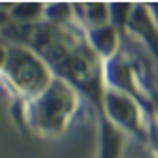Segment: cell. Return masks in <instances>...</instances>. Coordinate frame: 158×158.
Masks as SVG:
<instances>
[{"label":"cell","mask_w":158,"mask_h":158,"mask_svg":"<svg viewBox=\"0 0 158 158\" xmlns=\"http://www.w3.org/2000/svg\"><path fill=\"white\" fill-rule=\"evenodd\" d=\"M22 39H15L39 53L58 79L66 81L79 92L81 101L94 109L96 122L107 120L103 113L105 98V69L103 60L92 52L77 28H60L47 22L17 30Z\"/></svg>","instance_id":"1"},{"label":"cell","mask_w":158,"mask_h":158,"mask_svg":"<svg viewBox=\"0 0 158 158\" xmlns=\"http://www.w3.org/2000/svg\"><path fill=\"white\" fill-rule=\"evenodd\" d=\"M81 107L79 92L62 79H53L52 85L26 103H13L15 122L39 139H60L69 131L73 118Z\"/></svg>","instance_id":"2"},{"label":"cell","mask_w":158,"mask_h":158,"mask_svg":"<svg viewBox=\"0 0 158 158\" xmlns=\"http://www.w3.org/2000/svg\"><path fill=\"white\" fill-rule=\"evenodd\" d=\"M56 75L47 62L28 45L19 41L6 43V62L0 75V83L9 90L13 103H26L52 85Z\"/></svg>","instance_id":"3"},{"label":"cell","mask_w":158,"mask_h":158,"mask_svg":"<svg viewBox=\"0 0 158 158\" xmlns=\"http://www.w3.org/2000/svg\"><path fill=\"white\" fill-rule=\"evenodd\" d=\"M103 113H105L107 122H111L118 131H122L126 137L139 139L141 143H145L150 113L145 111V107L141 105L137 98H132V96L120 92V90L105 88Z\"/></svg>","instance_id":"4"},{"label":"cell","mask_w":158,"mask_h":158,"mask_svg":"<svg viewBox=\"0 0 158 158\" xmlns=\"http://www.w3.org/2000/svg\"><path fill=\"white\" fill-rule=\"evenodd\" d=\"M103 69H105V85L107 88L120 90V92L128 94L132 98H137L141 105L145 107L148 113H152L148 83L141 79L139 66H137V62L132 60L128 53L120 52L118 56H113L111 60H107L105 64H103Z\"/></svg>","instance_id":"5"},{"label":"cell","mask_w":158,"mask_h":158,"mask_svg":"<svg viewBox=\"0 0 158 158\" xmlns=\"http://www.w3.org/2000/svg\"><path fill=\"white\" fill-rule=\"evenodd\" d=\"M126 36L137 39L158 62V26L148 4H132L131 17L126 24Z\"/></svg>","instance_id":"6"},{"label":"cell","mask_w":158,"mask_h":158,"mask_svg":"<svg viewBox=\"0 0 158 158\" xmlns=\"http://www.w3.org/2000/svg\"><path fill=\"white\" fill-rule=\"evenodd\" d=\"M81 34H83L85 43H88V47L96 53L103 62L111 60L113 56H118V53L122 52V39H124V36L111 26V22L105 24V26L85 30V32H81Z\"/></svg>","instance_id":"7"},{"label":"cell","mask_w":158,"mask_h":158,"mask_svg":"<svg viewBox=\"0 0 158 158\" xmlns=\"http://www.w3.org/2000/svg\"><path fill=\"white\" fill-rule=\"evenodd\" d=\"M75 28L79 32L109 24V4L107 2H75L73 4Z\"/></svg>","instance_id":"8"},{"label":"cell","mask_w":158,"mask_h":158,"mask_svg":"<svg viewBox=\"0 0 158 158\" xmlns=\"http://www.w3.org/2000/svg\"><path fill=\"white\" fill-rule=\"evenodd\" d=\"M43 11H45V2L6 4V13H9L11 26H17V28H30L34 24H41L43 22Z\"/></svg>","instance_id":"9"},{"label":"cell","mask_w":158,"mask_h":158,"mask_svg":"<svg viewBox=\"0 0 158 158\" xmlns=\"http://www.w3.org/2000/svg\"><path fill=\"white\" fill-rule=\"evenodd\" d=\"M43 22H47L52 26H60V28H75L73 4H66V2H45Z\"/></svg>","instance_id":"10"},{"label":"cell","mask_w":158,"mask_h":158,"mask_svg":"<svg viewBox=\"0 0 158 158\" xmlns=\"http://www.w3.org/2000/svg\"><path fill=\"white\" fill-rule=\"evenodd\" d=\"M131 2H109V22L122 36H126V24L131 17Z\"/></svg>","instance_id":"11"},{"label":"cell","mask_w":158,"mask_h":158,"mask_svg":"<svg viewBox=\"0 0 158 158\" xmlns=\"http://www.w3.org/2000/svg\"><path fill=\"white\" fill-rule=\"evenodd\" d=\"M145 145L150 148V154L158 158V122L154 118H150L148 122V132H145Z\"/></svg>","instance_id":"12"},{"label":"cell","mask_w":158,"mask_h":158,"mask_svg":"<svg viewBox=\"0 0 158 158\" xmlns=\"http://www.w3.org/2000/svg\"><path fill=\"white\" fill-rule=\"evenodd\" d=\"M148 90H150V107H152L150 118H154L158 122V83H150Z\"/></svg>","instance_id":"13"},{"label":"cell","mask_w":158,"mask_h":158,"mask_svg":"<svg viewBox=\"0 0 158 158\" xmlns=\"http://www.w3.org/2000/svg\"><path fill=\"white\" fill-rule=\"evenodd\" d=\"M4 62H6V43H0V75H2Z\"/></svg>","instance_id":"14"},{"label":"cell","mask_w":158,"mask_h":158,"mask_svg":"<svg viewBox=\"0 0 158 158\" xmlns=\"http://www.w3.org/2000/svg\"><path fill=\"white\" fill-rule=\"evenodd\" d=\"M148 9H150V13H152V17H154V22H156V26H158V2L148 4Z\"/></svg>","instance_id":"15"}]
</instances>
